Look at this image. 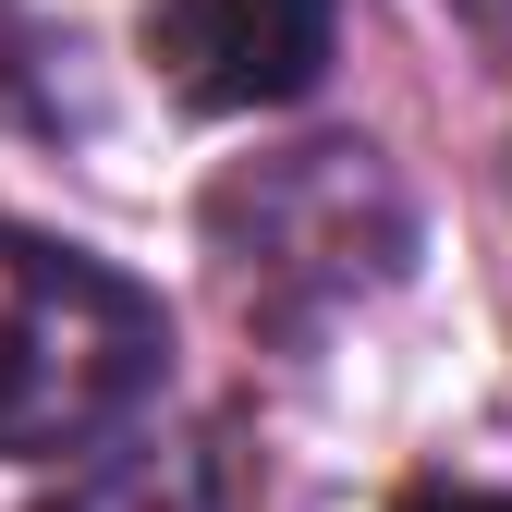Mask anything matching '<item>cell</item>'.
Here are the masks:
<instances>
[{"instance_id": "1", "label": "cell", "mask_w": 512, "mask_h": 512, "mask_svg": "<svg viewBox=\"0 0 512 512\" xmlns=\"http://www.w3.org/2000/svg\"><path fill=\"white\" fill-rule=\"evenodd\" d=\"M159 354H171L159 293H135L98 256L0 220V452L13 464L110 439L159 391Z\"/></svg>"}, {"instance_id": "6", "label": "cell", "mask_w": 512, "mask_h": 512, "mask_svg": "<svg viewBox=\"0 0 512 512\" xmlns=\"http://www.w3.org/2000/svg\"><path fill=\"white\" fill-rule=\"evenodd\" d=\"M403 512H512V488H415Z\"/></svg>"}, {"instance_id": "4", "label": "cell", "mask_w": 512, "mask_h": 512, "mask_svg": "<svg viewBox=\"0 0 512 512\" xmlns=\"http://www.w3.org/2000/svg\"><path fill=\"white\" fill-rule=\"evenodd\" d=\"M49 512H220V476H208V452H183V439H122V452H98Z\"/></svg>"}, {"instance_id": "5", "label": "cell", "mask_w": 512, "mask_h": 512, "mask_svg": "<svg viewBox=\"0 0 512 512\" xmlns=\"http://www.w3.org/2000/svg\"><path fill=\"white\" fill-rule=\"evenodd\" d=\"M452 25H464V37L500 61V74H512V0H452Z\"/></svg>"}, {"instance_id": "3", "label": "cell", "mask_w": 512, "mask_h": 512, "mask_svg": "<svg viewBox=\"0 0 512 512\" xmlns=\"http://www.w3.org/2000/svg\"><path fill=\"white\" fill-rule=\"evenodd\" d=\"M342 0H147V61L183 110H281L330 74Z\"/></svg>"}, {"instance_id": "2", "label": "cell", "mask_w": 512, "mask_h": 512, "mask_svg": "<svg viewBox=\"0 0 512 512\" xmlns=\"http://www.w3.org/2000/svg\"><path fill=\"white\" fill-rule=\"evenodd\" d=\"M220 244H232V269L244 293H281V281H317V293H354L378 281L403 256V208H391V183H378L366 147H305V159H269V171H244L220 183Z\"/></svg>"}]
</instances>
